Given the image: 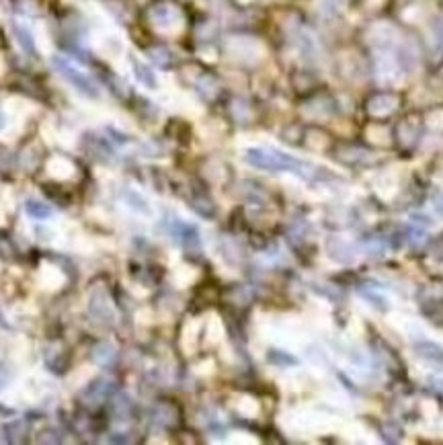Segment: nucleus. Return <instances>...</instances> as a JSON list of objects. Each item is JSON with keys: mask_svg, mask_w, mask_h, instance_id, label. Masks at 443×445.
I'll return each instance as SVG.
<instances>
[{"mask_svg": "<svg viewBox=\"0 0 443 445\" xmlns=\"http://www.w3.org/2000/svg\"><path fill=\"white\" fill-rule=\"evenodd\" d=\"M245 162H249L253 168L267 170V172H294L302 179H314L316 166L312 162L299 160L288 152L277 148H247L245 150Z\"/></svg>", "mask_w": 443, "mask_h": 445, "instance_id": "nucleus-1", "label": "nucleus"}, {"mask_svg": "<svg viewBox=\"0 0 443 445\" xmlns=\"http://www.w3.org/2000/svg\"><path fill=\"white\" fill-rule=\"evenodd\" d=\"M52 66L54 70L60 74V78H64L78 95L87 97V99H101V89L99 84L93 80V76L89 72H84L78 64H74L70 58L64 56H54L52 58Z\"/></svg>", "mask_w": 443, "mask_h": 445, "instance_id": "nucleus-2", "label": "nucleus"}, {"mask_svg": "<svg viewBox=\"0 0 443 445\" xmlns=\"http://www.w3.org/2000/svg\"><path fill=\"white\" fill-rule=\"evenodd\" d=\"M148 16H150L152 27L156 31H160V33H177L185 25V16H183L181 8L174 6V4H170V2L154 4L150 8Z\"/></svg>", "mask_w": 443, "mask_h": 445, "instance_id": "nucleus-3", "label": "nucleus"}, {"mask_svg": "<svg viewBox=\"0 0 443 445\" xmlns=\"http://www.w3.org/2000/svg\"><path fill=\"white\" fill-rule=\"evenodd\" d=\"M170 234L174 236V240L179 244H183L185 249H199L201 240H199V230L193 224H187L179 218H174L170 222Z\"/></svg>", "mask_w": 443, "mask_h": 445, "instance_id": "nucleus-4", "label": "nucleus"}, {"mask_svg": "<svg viewBox=\"0 0 443 445\" xmlns=\"http://www.w3.org/2000/svg\"><path fill=\"white\" fill-rule=\"evenodd\" d=\"M89 312L101 324H111L113 322V308H111L109 297H107V294L103 290L93 292L91 304H89Z\"/></svg>", "mask_w": 443, "mask_h": 445, "instance_id": "nucleus-5", "label": "nucleus"}, {"mask_svg": "<svg viewBox=\"0 0 443 445\" xmlns=\"http://www.w3.org/2000/svg\"><path fill=\"white\" fill-rule=\"evenodd\" d=\"M328 255L337 261V263H343V265H351L357 261V249L343 240V238H330L328 240Z\"/></svg>", "mask_w": 443, "mask_h": 445, "instance_id": "nucleus-6", "label": "nucleus"}, {"mask_svg": "<svg viewBox=\"0 0 443 445\" xmlns=\"http://www.w3.org/2000/svg\"><path fill=\"white\" fill-rule=\"evenodd\" d=\"M413 351L417 357L429 361V363H435V365H443V347L435 341H429V339H417L413 341Z\"/></svg>", "mask_w": 443, "mask_h": 445, "instance_id": "nucleus-7", "label": "nucleus"}, {"mask_svg": "<svg viewBox=\"0 0 443 445\" xmlns=\"http://www.w3.org/2000/svg\"><path fill=\"white\" fill-rule=\"evenodd\" d=\"M396 107H398V99H396L394 95H386V93H384V95L372 97L370 103H367V111H370L374 117H386V115L394 113Z\"/></svg>", "mask_w": 443, "mask_h": 445, "instance_id": "nucleus-8", "label": "nucleus"}, {"mask_svg": "<svg viewBox=\"0 0 443 445\" xmlns=\"http://www.w3.org/2000/svg\"><path fill=\"white\" fill-rule=\"evenodd\" d=\"M130 64H132V72H134V76H136V80L142 84V87H146L150 91H156L158 89V76H156V72L144 64L142 60H138L136 56H130Z\"/></svg>", "mask_w": 443, "mask_h": 445, "instance_id": "nucleus-9", "label": "nucleus"}, {"mask_svg": "<svg viewBox=\"0 0 443 445\" xmlns=\"http://www.w3.org/2000/svg\"><path fill=\"white\" fill-rule=\"evenodd\" d=\"M12 33H14L16 43L21 45V49H23L27 56H35V54H37L35 37H33V33L29 31V27H25V25H21V23H12Z\"/></svg>", "mask_w": 443, "mask_h": 445, "instance_id": "nucleus-10", "label": "nucleus"}, {"mask_svg": "<svg viewBox=\"0 0 443 445\" xmlns=\"http://www.w3.org/2000/svg\"><path fill=\"white\" fill-rule=\"evenodd\" d=\"M115 357H117V349H115V345H111L107 341L95 345V349H93V361L99 367H109L115 361Z\"/></svg>", "mask_w": 443, "mask_h": 445, "instance_id": "nucleus-11", "label": "nucleus"}, {"mask_svg": "<svg viewBox=\"0 0 443 445\" xmlns=\"http://www.w3.org/2000/svg\"><path fill=\"white\" fill-rule=\"evenodd\" d=\"M25 212H27V216L33 218V220H47V218H52V214H54L52 205H47V203L41 201V199H27V201H25Z\"/></svg>", "mask_w": 443, "mask_h": 445, "instance_id": "nucleus-12", "label": "nucleus"}, {"mask_svg": "<svg viewBox=\"0 0 443 445\" xmlns=\"http://www.w3.org/2000/svg\"><path fill=\"white\" fill-rule=\"evenodd\" d=\"M124 201L128 203L130 209H134V212H138V214H144V216H150V214H152V209H150L148 201L144 199V195H140L136 189H126V191H124Z\"/></svg>", "mask_w": 443, "mask_h": 445, "instance_id": "nucleus-13", "label": "nucleus"}, {"mask_svg": "<svg viewBox=\"0 0 443 445\" xmlns=\"http://www.w3.org/2000/svg\"><path fill=\"white\" fill-rule=\"evenodd\" d=\"M359 294L361 297L372 306V308H376V310H388L390 308V301H388V297L382 296L380 292H374V290H370V288H363V290H359Z\"/></svg>", "mask_w": 443, "mask_h": 445, "instance_id": "nucleus-14", "label": "nucleus"}, {"mask_svg": "<svg viewBox=\"0 0 443 445\" xmlns=\"http://www.w3.org/2000/svg\"><path fill=\"white\" fill-rule=\"evenodd\" d=\"M423 312L427 318H431V322L443 324V301L442 299H431L423 306Z\"/></svg>", "mask_w": 443, "mask_h": 445, "instance_id": "nucleus-15", "label": "nucleus"}, {"mask_svg": "<svg viewBox=\"0 0 443 445\" xmlns=\"http://www.w3.org/2000/svg\"><path fill=\"white\" fill-rule=\"evenodd\" d=\"M367 140L370 142H374V144H382V146H386L388 144V130L386 128H380V126H372V128H367Z\"/></svg>", "mask_w": 443, "mask_h": 445, "instance_id": "nucleus-16", "label": "nucleus"}, {"mask_svg": "<svg viewBox=\"0 0 443 445\" xmlns=\"http://www.w3.org/2000/svg\"><path fill=\"white\" fill-rule=\"evenodd\" d=\"M269 359H271V363L282 365V367H288V365H294L295 363L294 357L288 355L286 351H271V353H269Z\"/></svg>", "mask_w": 443, "mask_h": 445, "instance_id": "nucleus-17", "label": "nucleus"}, {"mask_svg": "<svg viewBox=\"0 0 443 445\" xmlns=\"http://www.w3.org/2000/svg\"><path fill=\"white\" fill-rule=\"evenodd\" d=\"M10 378H12V369H10V365H8L6 361H0V392L8 386Z\"/></svg>", "mask_w": 443, "mask_h": 445, "instance_id": "nucleus-18", "label": "nucleus"}, {"mask_svg": "<svg viewBox=\"0 0 443 445\" xmlns=\"http://www.w3.org/2000/svg\"><path fill=\"white\" fill-rule=\"evenodd\" d=\"M433 207H435V212L443 218V191H438V193L433 195Z\"/></svg>", "mask_w": 443, "mask_h": 445, "instance_id": "nucleus-19", "label": "nucleus"}, {"mask_svg": "<svg viewBox=\"0 0 443 445\" xmlns=\"http://www.w3.org/2000/svg\"><path fill=\"white\" fill-rule=\"evenodd\" d=\"M435 49H443V23L442 25H438V29H435Z\"/></svg>", "mask_w": 443, "mask_h": 445, "instance_id": "nucleus-20", "label": "nucleus"}, {"mask_svg": "<svg viewBox=\"0 0 443 445\" xmlns=\"http://www.w3.org/2000/svg\"><path fill=\"white\" fill-rule=\"evenodd\" d=\"M324 4H326L328 8H334V10H337V8H341V6L345 4V0H324Z\"/></svg>", "mask_w": 443, "mask_h": 445, "instance_id": "nucleus-21", "label": "nucleus"}, {"mask_svg": "<svg viewBox=\"0 0 443 445\" xmlns=\"http://www.w3.org/2000/svg\"><path fill=\"white\" fill-rule=\"evenodd\" d=\"M6 128V115H4V111L0 109V132Z\"/></svg>", "mask_w": 443, "mask_h": 445, "instance_id": "nucleus-22", "label": "nucleus"}, {"mask_svg": "<svg viewBox=\"0 0 443 445\" xmlns=\"http://www.w3.org/2000/svg\"><path fill=\"white\" fill-rule=\"evenodd\" d=\"M238 2H249V0H238Z\"/></svg>", "mask_w": 443, "mask_h": 445, "instance_id": "nucleus-23", "label": "nucleus"}]
</instances>
